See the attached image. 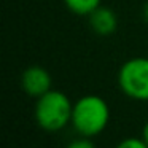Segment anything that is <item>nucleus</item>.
<instances>
[{"label": "nucleus", "mask_w": 148, "mask_h": 148, "mask_svg": "<svg viewBox=\"0 0 148 148\" xmlns=\"http://www.w3.org/2000/svg\"><path fill=\"white\" fill-rule=\"evenodd\" d=\"M110 121V107L103 97L97 94L81 96L73 103L72 123L78 135L96 137L107 129Z\"/></svg>", "instance_id": "nucleus-1"}, {"label": "nucleus", "mask_w": 148, "mask_h": 148, "mask_svg": "<svg viewBox=\"0 0 148 148\" xmlns=\"http://www.w3.org/2000/svg\"><path fill=\"white\" fill-rule=\"evenodd\" d=\"M72 112L73 103L67 94L59 89H49L37 99L34 116L43 131L59 132L72 123Z\"/></svg>", "instance_id": "nucleus-2"}, {"label": "nucleus", "mask_w": 148, "mask_h": 148, "mask_svg": "<svg viewBox=\"0 0 148 148\" xmlns=\"http://www.w3.org/2000/svg\"><path fill=\"white\" fill-rule=\"evenodd\" d=\"M118 86L126 97L148 102V58H131L118 70Z\"/></svg>", "instance_id": "nucleus-3"}, {"label": "nucleus", "mask_w": 148, "mask_h": 148, "mask_svg": "<svg viewBox=\"0 0 148 148\" xmlns=\"http://www.w3.org/2000/svg\"><path fill=\"white\" fill-rule=\"evenodd\" d=\"M21 88L24 89V92L27 96L38 99L40 96H43L49 89H53L51 73L45 67L30 65L21 75Z\"/></svg>", "instance_id": "nucleus-4"}, {"label": "nucleus", "mask_w": 148, "mask_h": 148, "mask_svg": "<svg viewBox=\"0 0 148 148\" xmlns=\"http://www.w3.org/2000/svg\"><path fill=\"white\" fill-rule=\"evenodd\" d=\"M88 18H89V26L92 29V32L100 37H108L112 34H115L116 29H118V16L108 7L100 5Z\"/></svg>", "instance_id": "nucleus-5"}, {"label": "nucleus", "mask_w": 148, "mask_h": 148, "mask_svg": "<svg viewBox=\"0 0 148 148\" xmlns=\"http://www.w3.org/2000/svg\"><path fill=\"white\" fill-rule=\"evenodd\" d=\"M102 0H64V5L70 13L77 16H89L96 8L100 7Z\"/></svg>", "instance_id": "nucleus-6"}, {"label": "nucleus", "mask_w": 148, "mask_h": 148, "mask_svg": "<svg viewBox=\"0 0 148 148\" xmlns=\"http://www.w3.org/2000/svg\"><path fill=\"white\" fill-rule=\"evenodd\" d=\"M115 148H148V145L142 137H127L123 138Z\"/></svg>", "instance_id": "nucleus-7"}, {"label": "nucleus", "mask_w": 148, "mask_h": 148, "mask_svg": "<svg viewBox=\"0 0 148 148\" xmlns=\"http://www.w3.org/2000/svg\"><path fill=\"white\" fill-rule=\"evenodd\" d=\"M67 148H96V145L92 143L91 137H83V135H80L78 138H73V140L67 145Z\"/></svg>", "instance_id": "nucleus-8"}, {"label": "nucleus", "mask_w": 148, "mask_h": 148, "mask_svg": "<svg viewBox=\"0 0 148 148\" xmlns=\"http://www.w3.org/2000/svg\"><path fill=\"white\" fill-rule=\"evenodd\" d=\"M142 18H143V21L148 24V0L143 3V8H142Z\"/></svg>", "instance_id": "nucleus-9"}, {"label": "nucleus", "mask_w": 148, "mask_h": 148, "mask_svg": "<svg viewBox=\"0 0 148 148\" xmlns=\"http://www.w3.org/2000/svg\"><path fill=\"white\" fill-rule=\"evenodd\" d=\"M142 138H143V140L147 142V145H148V121L143 124V129H142Z\"/></svg>", "instance_id": "nucleus-10"}]
</instances>
